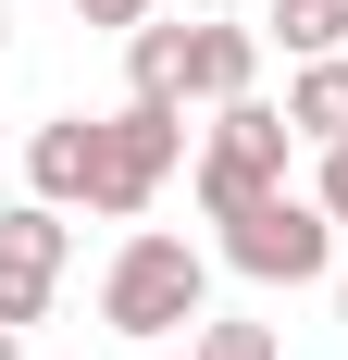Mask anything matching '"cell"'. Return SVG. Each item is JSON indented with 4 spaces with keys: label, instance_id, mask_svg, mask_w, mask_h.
<instances>
[{
    "label": "cell",
    "instance_id": "cell-1",
    "mask_svg": "<svg viewBox=\"0 0 348 360\" xmlns=\"http://www.w3.org/2000/svg\"><path fill=\"white\" fill-rule=\"evenodd\" d=\"M100 323L137 335V348H174V335L211 323V249H187L174 224H137L100 274Z\"/></svg>",
    "mask_w": 348,
    "mask_h": 360
},
{
    "label": "cell",
    "instance_id": "cell-2",
    "mask_svg": "<svg viewBox=\"0 0 348 360\" xmlns=\"http://www.w3.org/2000/svg\"><path fill=\"white\" fill-rule=\"evenodd\" d=\"M174 162H187V112H174V100L87 112V212H100V224H137L149 199L174 186Z\"/></svg>",
    "mask_w": 348,
    "mask_h": 360
},
{
    "label": "cell",
    "instance_id": "cell-3",
    "mask_svg": "<svg viewBox=\"0 0 348 360\" xmlns=\"http://www.w3.org/2000/svg\"><path fill=\"white\" fill-rule=\"evenodd\" d=\"M211 261H224V274H249V286H323V274H336V212H323L311 186H274V199L224 212Z\"/></svg>",
    "mask_w": 348,
    "mask_h": 360
},
{
    "label": "cell",
    "instance_id": "cell-4",
    "mask_svg": "<svg viewBox=\"0 0 348 360\" xmlns=\"http://www.w3.org/2000/svg\"><path fill=\"white\" fill-rule=\"evenodd\" d=\"M286 149H299V124H286L274 100H224L199 124V212H249V199H274L286 186Z\"/></svg>",
    "mask_w": 348,
    "mask_h": 360
},
{
    "label": "cell",
    "instance_id": "cell-5",
    "mask_svg": "<svg viewBox=\"0 0 348 360\" xmlns=\"http://www.w3.org/2000/svg\"><path fill=\"white\" fill-rule=\"evenodd\" d=\"M63 261H75V224L50 212V199H13V212H0V323H13V335H25V323H50Z\"/></svg>",
    "mask_w": 348,
    "mask_h": 360
},
{
    "label": "cell",
    "instance_id": "cell-6",
    "mask_svg": "<svg viewBox=\"0 0 348 360\" xmlns=\"http://www.w3.org/2000/svg\"><path fill=\"white\" fill-rule=\"evenodd\" d=\"M187 100H261V25L249 13H199V50H187Z\"/></svg>",
    "mask_w": 348,
    "mask_h": 360
},
{
    "label": "cell",
    "instance_id": "cell-7",
    "mask_svg": "<svg viewBox=\"0 0 348 360\" xmlns=\"http://www.w3.org/2000/svg\"><path fill=\"white\" fill-rule=\"evenodd\" d=\"M187 50H199V13H174V25L149 13V25L125 37V100H174L187 112Z\"/></svg>",
    "mask_w": 348,
    "mask_h": 360
},
{
    "label": "cell",
    "instance_id": "cell-8",
    "mask_svg": "<svg viewBox=\"0 0 348 360\" xmlns=\"http://www.w3.org/2000/svg\"><path fill=\"white\" fill-rule=\"evenodd\" d=\"M25 199H50V212H87V112H50L25 137Z\"/></svg>",
    "mask_w": 348,
    "mask_h": 360
},
{
    "label": "cell",
    "instance_id": "cell-9",
    "mask_svg": "<svg viewBox=\"0 0 348 360\" xmlns=\"http://www.w3.org/2000/svg\"><path fill=\"white\" fill-rule=\"evenodd\" d=\"M286 124H299V149H336V137H348V50L286 63Z\"/></svg>",
    "mask_w": 348,
    "mask_h": 360
},
{
    "label": "cell",
    "instance_id": "cell-10",
    "mask_svg": "<svg viewBox=\"0 0 348 360\" xmlns=\"http://www.w3.org/2000/svg\"><path fill=\"white\" fill-rule=\"evenodd\" d=\"M261 37H286V63H323V50H348V0H274Z\"/></svg>",
    "mask_w": 348,
    "mask_h": 360
},
{
    "label": "cell",
    "instance_id": "cell-11",
    "mask_svg": "<svg viewBox=\"0 0 348 360\" xmlns=\"http://www.w3.org/2000/svg\"><path fill=\"white\" fill-rule=\"evenodd\" d=\"M187 360H286V348H274V323H224V311H211V323L187 335Z\"/></svg>",
    "mask_w": 348,
    "mask_h": 360
},
{
    "label": "cell",
    "instance_id": "cell-12",
    "mask_svg": "<svg viewBox=\"0 0 348 360\" xmlns=\"http://www.w3.org/2000/svg\"><path fill=\"white\" fill-rule=\"evenodd\" d=\"M311 199L348 224V137H336V149H311Z\"/></svg>",
    "mask_w": 348,
    "mask_h": 360
},
{
    "label": "cell",
    "instance_id": "cell-13",
    "mask_svg": "<svg viewBox=\"0 0 348 360\" xmlns=\"http://www.w3.org/2000/svg\"><path fill=\"white\" fill-rule=\"evenodd\" d=\"M75 13H87V25H112V37H137V25H149V0H75Z\"/></svg>",
    "mask_w": 348,
    "mask_h": 360
},
{
    "label": "cell",
    "instance_id": "cell-14",
    "mask_svg": "<svg viewBox=\"0 0 348 360\" xmlns=\"http://www.w3.org/2000/svg\"><path fill=\"white\" fill-rule=\"evenodd\" d=\"M187 13H249V0H187Z\"/></svg>",
    "mask_w": 348,
    "mask_h": 360
},
{
    "label": "cell",
    "instance_id": "cell-15",
    "mask_svg": "<svg viewBox=\"0 0 348 360\" xmlns=\"http://www.w3.org/2000/svg\"><path fill=\"white\" fill-rule=\"evenodd\" d=\"M0 360H25V335H13V323H0Z\"/></svg>",
    "mask_w": 348,
    "mask_h": 360
},
{
    "label": "cell",
    "instance_id": "cell-16",
    "mask_svg": "<svg viewBox=\"0 0 348 360\" xmlns=\"http://www.w3.org/2000/svg\"><path fill=\"white\" fill-rule=\"evenodd\" d=\"M0 50H13V0H0Z\"/></svg>",
    "mask_w": 348,
    "mask_h": 360
},
{
    "label": "cell",
    "instance_id": "cell-17",
    "mask_svg": "<svg viewBox=\"0 0 348 360\" xmlns=\"http://www.w3.org/2000/svg\"><path fill=\"white\" fill-rule=\"evenodd\" d=\"M336 323H348V274H336Z\"/></svg>",
    "mask_w": 348,
    "mask_h": 360
},
{
    "label": "cell",
    "instance_id": "cell-18",
    "mask_svg": "<svg viewBox=\"0 0 348 360\" xmlns=\"http://www.w3.org/2000/svg\"><path fill=\"white\" fill-rule=\"evenodd\" d=\"M149 360H187V348H149Z\"/></svg>",
    "mask_w": 348,
    "mask_h": 360
}]
</instances>
